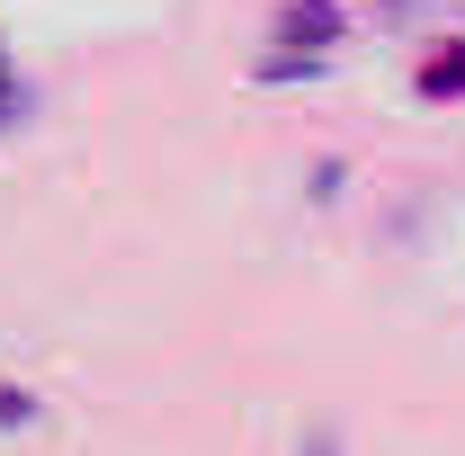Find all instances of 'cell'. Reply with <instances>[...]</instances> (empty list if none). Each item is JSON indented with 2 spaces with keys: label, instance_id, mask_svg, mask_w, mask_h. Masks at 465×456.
<instances>
[{
  "label": "cell",
  "instance_id": "3957f363",
  "mask_svg": "<svg viewBox=\"0 0 465 456\" xmlns=\"http://www.w3.org/2000/svg\"><path fill=\"white\" fill-rule=\"evenodd\" d=\"M304 456H341V439H331V430H313V439H304Z\"/></svg>",
  "mask_w": 465,
  "mask_h": 456
},
{
  "label": "cell",
  "instance_id": "6da1fadb",
  "mask_svg": "<svg viewBox=\"0 0 465 456\" xmlns=\"http://www.w3.org/2000/svg\"><path fill=\"white\" fill-rule=\"evenodd\" d=\"M420 90H465V55H439L430 72H420Z\"/></svg>",
  "mask_w": 465,
  "mask_h": 456
},
{
  "label": "cell",
  "instance_id": "7a4b0ae2",
  "mask_svg": "<svg viewBox=\"0 0 465 456\" xmlns=\"http://www.w3.org/2000/svg\"><path fill=\"white\" fill-rule=\"evenodd\" d=\"M9 421H36V394H18V385H0V430Z\"/></svg>",
  "mask_w": 465,
  "mask_h": 456
},
{
  "label": "cell",
  "instance_id": "277c9868",
  "mask_svg": "<svg viewBox=\"0 0 465 456\" xmlns=\"http://www.w3.org/2000/svg\"><path fill=\"white\" fill-rule=\"evenodd\" d=\"M0 116H9V81H0Z\"/></svg>",
  "mask_w": 465,
  "mask_h": 456
}]
</instances>
